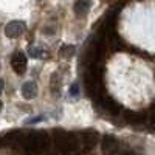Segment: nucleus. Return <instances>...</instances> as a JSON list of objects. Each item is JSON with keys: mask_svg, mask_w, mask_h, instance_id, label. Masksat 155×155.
Here are the masks:
<instances>
[{"mask_svg": "<svg viewBox=\"0 0 155 155\" xmlns=\"http://www.w3.org/2000/svg\"><path fill=\"white\" fill-rule=\"evenodd\" d=\"M48 144H50V137L44 130H36V132L25 135L22 141V147L30 155H37V153L44 152L48 147Z\"/></svg>", "mask_w": 155, "mask_h": 155, "instance_id": "f257e3e1", "label": "nucleus"}, {"mask_svg": "<svg viewBox=\"0 0 155 155\" xmlns=\"http://www.w3.org/2000/svg\"><path fill=\"white\" fill-rule=\"evenodd\" d=\"M53 140H54L56 147L64 153L74 152L81 146V141H79V138H78L76 134L65 132V130H62V129H56V130L53 132Z\"/></svg>", "mask_w": 155, "mask_h": 155, "instance_id": "f03ea898", "label": "nucleus"}, {"mask_svg": "<svg viewBox=\"0 0 155 155\" xmlns=\"http://www.w3.org/2000/svg\"><path fill=\"white\" fill-rule=\"evenodd\" d=\"M27 31V25L20 20H12L5 25V36L9 39H16Z\"/></svg>", "mask_w": 155, "mask_h": 155, "instance_id": "7ed1b4c3", "label": "nucleus"}, {"mask_svg": "<svg viewBox=\"0 0 155 155\" xmlns=\"http://www.w3.org/2000/svg\"><path fill=\"white\" fill-rule=\"evenodd\" d=\"M11 67L12 70H14L17 74H25V71H27V67H28V62H27V56H25L23 53H14L11 58Z\"/></svg>", "mask_w": 155, "mask_h": 155, "instance_id": "20e7f679", "label": "nucleus"}, {"mask_svg": "<svg viewBox=\"0 0 155 155\" xmlns=\"http://www.w3.org/2000/svg\"><path fill=\"white\" fill-rule=\"evenodd\" d=\"M79 141H81V146H82L85 150L92 149V147H95V144L98 143V132H96V130H84V132L81 134Z\"/></svg>", "mask_w": 155, "mask_h": 155, "instance_id": "39448f33", "label": "nucleus"}, {"mask_svg": "<svg viewBox=\"0 0 155 155\" xmlns=\"http://www.w3.org/2000/svg\"><path fill=\"white\" fill-rule=\"evenodd\" d=\"M118 140H116L115 137L112 135H106L104 138H102V152H104L106 155H116V152H118Z\"/></svg>", "mask_w": 155, "mask_h": 155, "instance_id": "423d86ee", "label": "nucleus"}, {"mask_svg": "<svg viewBox=\"0 0 155 155\" xmlns=\"http://www.w3.org/2000/svg\"><path fill=\"white\" fill-rule=\"evenodd\" d=\"M37 84L34 81H28L22 85V96L25 99H34L37 96Z\"/></svg>", "mask_w": 155, "mask_h": 155, "instance_id": "0eeeda50", "label": "nucleus"}, {"mask_svg": "<svg viewBox=\"0 0 155 155\" xmlns=\"http://www.w3.org/2000/svg\"><path fill=\"white\" fill-rule=\"evenodd\" d=\"M73 9H74V14L78 17H85L90 11V2L88 0H76Z\"/></svg>", "mask_w": 155, "mask_h": 155, "instance_id": "6e6552de", "label": "nucleus"}, {"mask_svg": "<svg viewBox=\"0 0 155 155\" xmlns=\"http://www.w3.org/2000/svg\"><path fill=\"white\" fill-rule=\"evenodd\" d=\"M124 118L127 123H130V124H143L146 123V118H144V115H141V113H137V112H124Z\"/></svg>", "mask_w": 155, "mask_h": 155, "instance_id": "1a4fd4ad", "label": "nucleus"}, {"mask_svg": "<svg viewBox=\"0 0 155 155\" xmlns=\"http://www.w3.org/2000/svg\"><path fill=\"white\" fill-rule=\"evenodd\" d=\"M28 54L34 59H48V51L39 50L36 47H28Z\"/></svg>", "mask_w": 155, "mask_h": 155, "instance_id": "9d476101", "label": "nucleus"}, {"mask_svg": "<svg viewBox=\"0 0 155 155\" xmlns=\"http://www.w3.org/2000/svg\"><path fill=\"white\" fill-rule=\"evenodd\" d=\"M50 87H51V92L59 96V92H61V78H59L58 73L51 74V84H50Z\"/></svg>", "mask_w": 155, "mask_h": 155, "instance_id": "9b49d317", "label": "nucleus"}, {"mask_svg": "<svg viewBox=\"0 0 155 155\" xmlns=\"http://www.w3.org/2000/svg\"><path fill=\"white\" fill-rule=\"evenodd\" d=\"M74 51H76V48H74L73 45L65 44V45H62V47L59 48V56H62V58L68 59V58H71V56L74 54Z\"/></svg>", "mask_w": 155, "mask_h": 155, "instance_id": "f8f14e48", "label": "nucleus"}, {"mask_svg": "<svg viewBox=\"0 0 155 155\" xmlns=\"http://www.w3.org/2000/svg\"><path fill=\"white\" fill-rule=\"evenodd\" d=\"M68 93H70V96L78 98V96H79V85H78V84H71V85H70V90H68Z\"/></svg>", "mask_w": 155, "mask_h": 155, "instance_id": "ddd939ff", "label": "nucleus"}, {"mask_svg": "<svg viewBox=\"0 0 155 155\" xmlns=\"http://www.w3.org/2000/svg\"><path fill=\"white\" fill-rule=\"evenodd\" d=\"M149 121L152 124H155V102L152 104V107L149 109Z\"/></svg>", "mask_w": 155, "mask_h": 155, "instance_id": "4468645a", "label": "nucleus"}, {"mask_svg": "<svg viewBox=\"0 0 155 155\" xmlns=\"http://www.w3.org/2000/svg\"><path fill=\"white\" fill-rule=\"evenodd\" d=\"M44 120H45V116H44V115H39V116H36V118H33V120H28L27 124H36V123L44 121Z\"/></svg>", "mask_w": 155, "mask_h": 155, "instance_id": "2eb2a0df", "label": "nucleus"}, {"mask_svg": "<svg viewBox=\"0 0 155 155\" xmlns=\"http://www.w3.org/2000/svg\"><path fill=\"white\" fill-rule=\"evenodd\" d=\"M2 90H3V81L0 79V93H2Z\"/></svg>", "mask_w": 155, "mask_h": 155, "instance_id": "dca6fc26", "label": "nucleus"}, {"mask_svg": "<svg viewBox=\"0 0 155 155\" xmlns=\"http://www.w3.org/2000/svg\"><path fill=\"white\" fill-rule=\"evenodd\" d=\"M2 107H3V104H2V101H0V110H2Z\"/></svg>", "mask_w": 155, "mask_h": 155, "instance_id": "f3484780", "label": "nucleus"}]
</instances>
